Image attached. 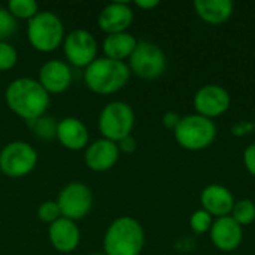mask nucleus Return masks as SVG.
<instances>
[{"mask_svg":"<svg viewBox=\"0 0 255 255\" xmlns=\"http://www.w3.org/2000/svg\"><path fill=\"white\" fill-rule=\"evenodd\" d=\"M55 139H58V142L70 151H81L88 146L90 134L87 126L81 120L66 117L57 124Z\"/></svg>","mask_w":255,"mask_h":255,"instance_id":"a211bd4d","label":"nucleus"},{"mask_svg":"<svg viewBox=\"0 0 255 255\" xmlns=\"http://www.w3.org/2000/svg\"><path fill=\"white\" fill-rule=\"evenodd\" d=\"M64 25L58 15L51 10L37 12L27 24V39L39 52H52L64 40Z\"/></svg>","mask_w":255,"mask_h":255,"instance_id":"20e7f679","label":"nucleus"},{"mask_svg":"<svg viewBox=\"0 0 255 255\" xmlns=\"http://www.w3.org/2000/svg\"><path fill=\"white\" fill-rule=\"evenodd\" d=\"M118 145L108 139H97L85 148L84 160L93 172H108L120 160Z\"/></svg>","mask_w":255,"mask_h":255,"instance_id":"4468645a","label":"nucleus"},{"mask_svg":"<svg viewBox=\"0 0 255 255\" xmlns=\"http://www.w3.org/2000/svg\"><path fill=\"white\" fill-rule=\"evenodd\" d=\"M136 117L133 108L126 102L108 103L99 115V131L103 139L118 143L121 139L131 134Z\"/></svg>","mask_w":255,"mask_h":255,"instance_id":"423d86ee","label":"nucleus"},{"mask_svg":"<svg viewBox=\"0 0 255 255\" xmlns=\"http://www.w3.org/2000/svg\"><path fill=\"white\" fill-rule=\"evenodd\" d=\"M18 63V52L9 42H0V72H6L15 67Z\"/></svg>","mask_w":255,"mask_h":255,"instance_id":"a878e982","label":"nucleus"},{"mask_svg":"<svg viewBox=\"0 0 255 255\" xmlns=\"http://www.w3.org/2000/svg\"><path fill=\"white\" fill-rule=\"evenodd\" d=\"M181 118H182V117H179V114H176V112H173V111H169V112H166V114L163 115L161 123H163V126H164L167 130L175 131V128H176V127L179 126V123H181Z\"/></svg>","mask_w":255,"mask_h":255,"instance_id":"c85d7f7f","label":"nucleus"},{"mask_svg":"<svg viewBox=\"0 0 255 255\" xmlns=\"http://www.w3.org/2000/svg\"><path fill=\"white\" fill-rule=\"evenodd\" d=\"M7 10L15 18L30 21L39 12V6L34 0H9Z\"/></svg>","mask_w":255,"mask_h":255,"instance_id":"5701e85b","label":"nucleus"},{"mask_svg":"<svg viewBox=\"0 0 255 255\" xmlns=\"http://www.w3.org/2000/svg\"><path fill=\"white\" fill-rule=\"evenodd\" d=\"M131 72L126 61H117L106 57L96 58L85 67L84 81L87 87L100 96H109L123 90L130 81Z\"/></svg>","mask_w":255,"mask_h":255,"instance_id":"f03ea898","label":"nucleus"},{"mask_svg":"<svg viewBox=\"0 0 255 255\" xmlns=\"http://www.w3.org/2000/svg\"><path fill=\"white\" fill-rule=\"evenodd\" d=\"M31 127V131L34 136H37L42 140H52L57 136V121L52 117H40L34 121L28 123Z\"/></svg>","mask_w":255,"mask_h":255,"instance_id":"4be33fe9","label":"nucleus"},{"mask_svg":"<svg viewBox=\"0 0 255 255\" xmlns=\"http://www.w3.org/2000/svg\"><path fill=\"white\" fill-rule=\"evenodd\" d=\"M143 247V227L131 217H120L114 220L103 238L105 255H140Z\"/></svg>","mask_w":255,"mask_h":255,"instance_id":"7ed1b4c3","label":"nucleus"},{"mask_svg":"<svg viewBox=\"0 0 255 255\" xmlns=\"http://www.w3.org/2000/svg\"><path fill=\"white\" fill-rule=\"evenodd\" d=\"M136 46H137V39L131 33L124 31V33L108 34L103 40L102 49L106 58L124 61L131 57Z\"/></svg>","mask_w":255,"mask_h":255,"instance_id":"aec40b11","label":"nucleus"},{"mask_svg":"<svg viewBox=\"0 0 255 255\" xmlns=\"http://www.w3.org/2000/svg\"><path fill=\"white\" fill-rule=\"evenodd\" d=\"M232 105L230 93L217 84H208L200 87L193 99V106L196 109V114L214 120L221 115H224Z\"/></svg>","mask_w":255,"mask_h":255,"instance_id":"9b49d317","label":"nucleus"},{"mask_svg":"<svg viewBox=\"0 0 255 255\" xmlns=\"http://www.w3.org/2000/svg\"><path fill=\"white\" fill-rule=\"evenodd\" d=\"M97 40L84 28L72 30L64 36L63 49L69 64L75 67H87L97 58Z\"/></svg>","mask_w":255,"mask_h":255,"instance_id":"9d476101","label":"nucleus"},{"mask_svg":"<svg viewBox=\"0 0 255 255\" xmlns=\"http://www.w3.org/2000/svg\"><path fill=\"white\" fill-rule=\"evenodd\" d=\"M37 217H39L40 221H43L46 224H52L57 220H60L61 212H60V208H58L57 202H54V200L43 202L37 209Z\"/></svg>","mask_w":255,"mask_h":255,"instance_id":"bb28decb","label":"nucleus"},{"mask_svg":"<svg viewBox=\"0 0 255 255\" xmlns=\"http://www.w3.org/2000/svg\"><path fill=\"white\" fill-rule=\"evenodd\" d=\"M200 203L202 209L217 220L223 217H230L236 200L233 193L227 187L221 184H211L203 188L200 194Z\"/></svg>","mask_w":255,"mask_h":255,"instance_id":"dca6fc26","label":"nucleus"},{"mask_svg":"<svg viewBox=\"0 0 255 255\" xmlns=\"http://www.w3.org/2000/svg\"><path fill=\"white\" fill-rule=\"evenodd\" d=\"M230 217L241 226L247 227L255 221V203L251 199H241L235 203Z\"/></svg>","mask_w":255,"mask_h":255,"instance_id":"412c9836","label":"nucleus"},{"mask_svg":"<svg viewBox=\"0 0 255 255\" xmlns=\"http://www.w3.org/2000/svg\"><path fill=\"white\" fill-rule=\"evenodd\" d=\"M48 238L51 245L63 254L73 253L81 242V230L75 221L61 217L48 227Z\"/></svg>","mask_w":255,"mask_h":255,"instance_id":"f3484780","label":"nucleus"},{"mask_svg":"<svg viewBox=\"0 0 255 255\" xmlns=\"http://www.w3.org/2000/svg\"><path fill=\"white\" fill-rule=\"evenodd\" d=\"M134 19L131 6L126 1H114L106 4L99 13L97 22L102 31L106 34L124 33L130 28Z\"/></svg>","mask_w":255,"mask_h":255,"instance_id":"ddd939ff","label":"nucleus"},{"mask_svg":"<svg viewBox=\"0 0 255 255\" xmlns=\"http://www.w3.org/2000/svg\"><path fill=\"white\" fill-rule=\"evenodd\" d=\"M134 4L139 7V9H143V10H152L155 9L160 3L157 0H137L134 1Z\"/></svg>","mask_w":255,"mask_h":255,"instance_id":"7c9ffc66","label":"nucleus"},{"mask_svg":"<svg viewBox=\"0 0 255 255\" xmlns=\"http://www.w3.org/2000/svg\"><path fill=\"white\" fill-rule=\"evenodd\" d=\"M193 6L196 15L209 25H223L235 12V4L230 0H196Z\"/></svg>","mask_w":255,"mask_h":255,"instance_id":"6ab92c4d","label":"nucleus"},{"mask_svg":"<svg viewBox=\"0 0 255 255\" xmlns=\"http://www.w3.org/2000/svg\"><path fill=\"white\" fill-rule=\"evenodd\" d=\"M4 100L7 108L27 123L43 117L49 106V94L39 81L31 78H18L9 82Z\"/></svg>","mask_w":255,"mask_h":255,"instance_id":"f257e3e1","label":"nucleus"},{"mask_svg":"<svg viewBox=\"0 0 255 255\" xmlns=\"http://www.w3.org/2000/svg\"><path fill=\"white\" fill-rule=\"evenodd\" d=\"M37 81L48 94H61L72 85V69L61 60H49L40 67Z\"/></svg>","mask_w":255,"mask_h":255,"instance_id":"2eb2a0df","label":"nucleus"},{"mask_svg":"<svg viewBox=\"0 0 255 255\" xmlns=\"http://www.w3.org/2000/svg\"><path fill=\"white\" fill-rule=\"evenodd\" d=\"M91 255H105V254H100V253H97V254H91Z\"/></svg>","mask_w":255,"mask_h":255,"instance_id":"2f4dec72","label":"nucleus"},{"mask_svg":"<svg viewBox=\"0 0 255 255\" xmlns=\"http://www.w3.org/2000/svg\"><path fill=\"white\" fill-rule=\"evenodd\" d=\"M214 224V218L203 209H199L193 212L190 218V227L194 235H206L211 232V227Z\"/></svg>","mask_w":255,"mask_h":255,"instance_id":"b1692460","label":"nucleus"},{"mask_svg":"<svg viewBox=\"0 0 255 255\" xmlns=\"http://www.w3.org/2000/svg\"><path fill=\"white\" fill-rule=\"evenodd\" d=\"M117 145H118V149H120L121 154H133L136 151V148H137V142L131 134L121 139Z\"/></svg>","mask_w":255,"mask_h":255,"instance_id":"c756f323","label":"nucleus"},{"mask_svg":"<svg viewBox=\"0 0 255 255\" xmlns=\"http://www.w3.org/2000/svg\"><path fill=\"white\" fill-rule=\"evenodd\" d=\"M209 238L218 251L233 253L244 241V227H241L232 217L217 218L211 227Z\"/></svg>","mask_w":255,"mask_h":255,"instance_id":"f8f14e48","label":"nucleus"},{"mask_svg":"<svg viewBox=\"0 0 255 255\" xmlns=\"http://www.w3.org/2000/svg\"><path fill=\"white\" fill-rule=\"evenodd\" d=\"M178 145L187 151H203L217 139V126L214 120L199 114H191L181 118L179 126L173 131Z\"/></svg>","mask_w":255,"mask_h":255,"instance_id":"39448f33","label":"nucleus"},{"mask_svg":"<svg viewBox=\"0 0 255 255\" xmlns=\"http://www.w3.org/2000/svg\"><path fill=\"white\" fill-rule=\"evenodd\" d=\"M244 164H245V169L253 176H255V142L245 148V151H244Z\"/></svg>","mask_w":255,"mask_h":255,"instance_id":"cd10ccee","label":"nucleus"},{"mask_svg":"<svg viewBox=\"0 0 255 255\" xmlns=\"http://www.w3.org/2000/svg\"><path fill=\"white\" fill-rule=\"evenodd\" d=\"M16 28V18L7 10V7H0V42H6L9 37H12Z\"/></svg>","mask_w":255,"mask_h":255,"instance_id":"393cba45","label":"nucleus"},{"mask_svg":"<svg viewBox=\"0 0 255 255\" xmlns=\"http://www.w3.org/2000/svg\"><path fill=\"white\" fill-rule=\"evenodd\" d=\"M37 151L27 142L13 140L0 151V170L9 178H24L34 170Z\"/></svg>","mask_w":255,"mask_h":255,"instance_id":"6e6552de","label":"nucleus"},{"mask_svg":"<svg viewBox=\"0 0 255 255\" xmlns=\"http://www.w3.org/2000/svg\"><path fill=\"white\" fill-rule=\"evenodd\" d=\"M93 193L82 182L67 184L58 194L57 205L60 208L61 217L78 221L85 218L93 209Z\"/></svg>","mask_w":255,"mask_h":255,"instance_id":"1a4fd4ad","label":"nucleus"},{"mask_svg":"<svg viewBox=\"0 0 255 255\" xmlns=\"http://www.w3.org/2000/svg\"><path fill=\"white\" fill-rule=\"evenodd\" d=\"M167 66L164 51L152 42H137L136 49L128 58V69L133 75L140 79H157L160 78Z\"/></svg>","mask_w":255,"mask_h":255,"instance_id":"0eeeda50","label":"nucleus"}]
</instances>
